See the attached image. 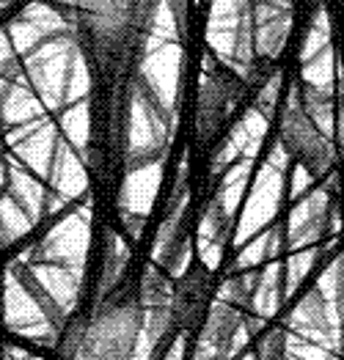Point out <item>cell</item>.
Wrapping results in <instances>:
<instances>
[{
  "instance_id": "cell-1",
  "label": "cell",
  "mask_w": 344,
  "mask_h": 360,
  "mask_svg": "<svg viewBox=\"0 0 344 360\" xmlns=\"http://www.w3.org/2000/svg\"><path fill=\"white\" fill-rule=\"evenodd\" d=\"M284 360H344V250L284 316Z\"/></svg>"
},
{
  "instance_id": "cell-2",
  "label": "cell",
  "mask_w": 344,
  "mask_h": 360,
  "mask_svg": "<svg viewBox=\"0 0 344 360\" xmlns=\"http://www.w3.org/2000/svg\"><path fill=\"white\" fill-rule=\"evenodd\" d=\"M144 322L146 314L138 286L105 297L91 314H86V330L75 360H132Z\"/></svg>"
},
{
  "instance_id": "cell-3",
  "label": "cell",
  "mask_w": 344,
  "mask_h": 360,
  "mask_svg": "<svg viewBox=\"0 0 344 360\" xmlns=\"http://www.w3.org/2000/svg\"><path fill=\"white\" fill-rule=\"evenodd\" d=\"M281 141L286 151L292 157H298V162L303 168H309L314 176H328L336 165V143L328 141L317 124L309 119L306 105H303V89L292 86L284 102L281 116Z\"/></svg>"
},
{
  "instance_id": "cell-4",
  "label": "cell",
  "mask_w": 344,
  "mask_h": 360,
  "mask_svg": "<svg viewBox=\"0 0 344 360\" xmlns=\"http://www.w3.org/2000/svg\"><path fill=\"white\" fill-rule=\"evenodd\" d=\"M262 325L265 322L248 311L226 300H215L198 333L193 360H231L243 349L250 333L262 330Z\"/></svg>"
},
{
  "instance_id": "cell-5",
  "label": "cell",
  "mask_w": 344,
  "mask_h": 360,
  "mask_svg": "<svg viewBox=\"0 0 344 360\" xmlns=\"http://www.w3.org/2000/svg\"><path fill=\"white\" fill-rule=\"evenodd\" d=\"M336 190V176H331V184L317 187L309 195H303L295 210L289 212L286 220V248L292 253L317 248V242H322L328 234H339L342 229V217H339V204L333 198Z\"/></svg>"
},
{
  "instance_id": "cell-6",
  "label": "cell",
  "mask_w": 344,
  "mask_h": 360,
  "mask_svg": "<svg viewBox=\"0 0 344 360\" xmlns=\"http://www.w3.org/2000/svg\"><path fill=\"white\" fill-rule=\"evenodd\" d=\"M289 151L281 141L273 146L265 168L259 171L256 184L250 190L248 207L240 220V231H237V242H246L250 234H256L262 226H267L284 204V190H286V168H289Z\"/></svg>"
},
{
  "instance_id": "cell-7",
  "label": "cell",
  "mask_w": 344,
  "mask_h": 360,
  "mask_svg": "<svg viewBox=\"0 0 344 360\" xmlns=\"http://www.w3.org/2000/svg\"><path fill=\"white\" fill-rule=\"evenodd\" d=\"M292 30V6L256 0L253 3V41L256 56L262 58H279L286 47Z\"/></svg>"
},
{
  "instance_id": "cell-8",
  "label": "cell",
  "mask_w": 344,
  "mask_h": 360,
  "mask_svg": "<svg viewBox=\"0 0 344 360\" xmlns=\"http://www.w3.org/2000/svg\"><path fill=\"white\" fill-rule=\"evenodd\" d=\"M237 96H240L237 83L223 77L218 69L207 66L201 91H198V132H201V138H210L212 132H218L220 121L234 108Z\"/></svg>"
},
{
  "instance_id": "cell-9",
  "label": "cell",
  "mask_w": 344,
  "mask_h": 360,
  "mask_svg": "<svg viewBox=\"0 0 344 360\" xmlns=\"http://www.w3.org/2000/svg\"><path fill=\"white\" fill-rule=\"evenodd\" d=\"M207 295H210V272L207 270H190L177 286L174 297V316L177 328H193L196 319L207 308Z\"/></svg>"
},
{
  "instance_id": "cell-10",
  "label": "cell",
  "mask_w": 344,
  "mask_h": 360,
  "mask_svg": "<svg viewBox=\"0 0 344 360\" xmlns=\"http://www.w3.org/2000/svg\"><path fill=\"white\" fill-rule=\"evenodd\" d=\"M286 300V278H284L281 264H270L265 272H259V283H256V295H253V316H259L262 322L267 316H273L281 302Z\"/></svg>"
},
{
  "instance_id": "cell-11",
  "label": "cell",
  "mask_w": 344,
  "mask_h": 360,
  "mask_svg": "<svg viewBox=\"0 0 344 360\" xmlns=\"http://www.w3.org/2000/svg\"><path fill=\"white\" fill-rule=\"evenodd\" d=\"M339 77V58L333 53V44L328 50H322L319 56L303 63V86L300 89L319 96H333V83Z\"/></svg>"
},
{
  "instance_id": "cell-12",
  "label": "cell",
  "mask_w": 344,
  "mask_h": 360,
  "mask_svg": "<svg viewBox=\"0 0 344 360\" xmlns=\"http://www.w3.org/2000/svg\"><path fill=\"white\" fill-rule=\"evenodd\" d=\"M333 242L336 240H331L328 245H317V248L298 250V253L289 256V262H286V267H284V275H286V297H292V295L300 289V283L306 281V275L319 264V259H325V253L333 248Z\"/></svg>"
},
{
  "instance_id": "cell-13",
  "label": "cell",
  "mask_w": 344,
  "mask_h": 360,
  "mask_svg": "<svg viewBox=\"0 0 344 360\" xmlns=\"http://www.w3.org/2000/svg\"><path fill=\"white\" fill-rule=\"evenodd\" d=\"M284 242H286V231H284V226H273L270 231H265L262 237H256V240L250 242L248 248L237 256V270H246V267H253V264H262L265 259H273V256H279L284 248Z\"/></svg>"
},
{
  "instance_id": "cell-14",
  "label": "cell",
  "mask_w": 344,
  "mask_h": 360,
  "mask_svg": "<svg viewBox=\"0 0 344 360\" xmlns=\"http://www.w3.org/2000/svg\"><path fill=\"white\" fill-rule=\"evenodd\" d=\"M331 47V14L325 6H319L314 11L312 22H309V30L303 36V47H300V63L312 60L314 56H319L322 50Z\"/></svg>"
},
{
  "instance_id": "cell-15",
  "label": "cell",
  "mask_w": 344,
  "mask_h": 360,
  "mask_svg": "<svg viewBox=\"0 0 344 360\" xmlns=\"http://www.w3.org/2000/svg\"><path fill=\"white\" fill-rule=\"evenodd\" d=\"M303 105H306L309 119L317 124V129L328 141H333L336 138V113H339V105L333 102V96H319V94L303 91Z\"/></svg>"
},
{
  "instance_id": "cell-16",
  "label": "cell",
  "mask_w": 344,
  "mask_h": 360,
  "mask_svg": "<svg viewBox=\"0 0 344 360\" xmlns=\"http://www.w3.org/2000/svg\"><path fill=\"white\" fill-rule=\"evenodd\" d=\"M279 94H281V75L276 72L265 86L259 91V99H256V110L265 113L267 119H273L276 113V105H279Z\"/></svg>"
},
{
  "instance_id": "cell-17",
  "label": "cell",
  "mask_w": 344,
  "mask_h": 360,
  "mask_svg": "<svg viewBox=\"0 0 344 360\" xmlns=\"http://www.w3.org/2000/svg\"><path fill=\"white\" fill-rule=\"evenodd\" d=\"M314 176L309 168H303V165H298L295 171H292V187H289V198H295V201H300L303 195H309L312 193V184H314Z\"/></svg>"
},
{
  "instance_id": "cell-18",
  "label": "cell",
  "mask_w": 344,
  "mask_h": 360,
  "mask_svg": "<svg viewBox=\"0 0 344 360\" xmlns=\"http://www.w3.org/2000/svg\"><path fill=\"white\" fill-rule=\"evenodd\" d=\"M336 143L344 154V102H339V113H336Z\"/></svg>"
},
{
  "instance_id": "cell-19",
  "label": "cell",
  "mask_w": 344,
  "mask_h": 360,
  "mask_svg": "<svg viewBox=\"0 0 344 360\" xmlns=\"http://www.w3.org/2000/svg\"><path fill=\"white\" fill-rule=\"evenodd\" d=\"M270 3H281V6H292L295 0H270Z\"/></svg>"
}]
</instances>
